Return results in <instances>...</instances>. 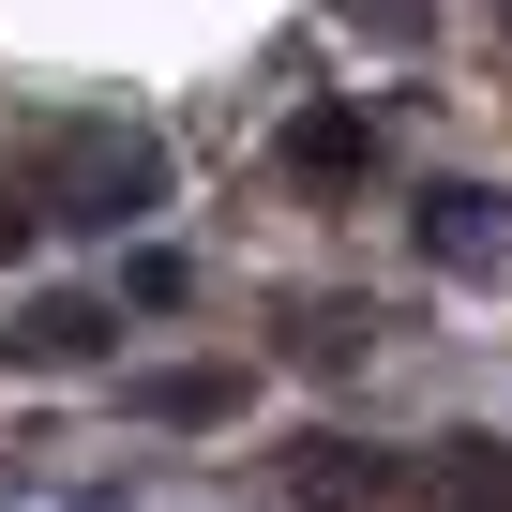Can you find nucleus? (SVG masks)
I'll use <instances>...</instances> for the list:
<instances>
[{
    "instance_id": "obj_3",
    "label": "nucleus",
    "mask_w": 512,
    "mask_h": 512,
    "mask_svg": "<svg viewBox=\"0 0 512 512\" xmlns=\"http://www.w3.org/2000/svg\"><path fill=\"white\" fill-rule=\"evenodd\" d=\"M437 256H452V272H482V256H512V226H497V196H437Z\"/></svg>"
},
{
    "instance_id": "obj_2",
    "label": "nucleus",
    "mask_w": 512,
    "mask_h": 512,
    "mask_svg": "<svg viewBox=\"0 0 512 512\" xmlns=\"http://www.w3.org/2000/svg\"><path fill=\"white\" fill-rule=\"evenodd\" d=\"M362 166H377V121L362 106H302L287 121V181H362Z\"/></svg>"
},
{
    "instance_id": "obj_4",
    "label": "nucleus",
    "mask_w": 512,
    "mask_h": 512,
    "mask_svg": "<svg viewBox=\"0 0 512 512\" xmlns=\"http://www.w3.org/2000/svg\"><path fill=\"white\" fill-rule=\"evenodd\" d=\"M91 302H46V317H16V332H0V362H91Z\"/></svg>"
},
{
    "instance_id": "obj_5",
    "label": "nucleus",
    "mask_w": 512,
    "mask_h": 512,
    "mask_svg": "<svg viewBox=\"0 0 512 512\" xmlns=\"http://www.w3.org/2000/svg\"><path fill=\"white\" fill-rule=\"evenodd\" d=\"M136 407L151 422H211V407H241V377H136Z\"/></svg>"
},
{
    "instance_id": "obj_6",
    "label": "nucleus",
    "mask_w": 512,
    "mask_h": 512,
    "mask_svg": "<svg viewBox=\"0 0 512 512\" xmlns=\"http://www.w3.org/2000/svg\"><path fill=\"white\" fill-rule=\"evenodd\" d=\"M452 512H512V452H497V437L452 452Z\"/></svg>"
},
{
    "instance_id": "obj_1",
    "label": "nucleus",
    "mask_w": 512,
    "mask_h": 512,
    "mask_svg": "<svg viewBox=\"0 0 512 512\" xmlns=\"http://www.w3.org/2000/svg\"><path fill=\"white\" fill-rule=\"evenodd\" d=\"M136 196H166V151H151V136H76V166H61V211H76V226H121Z\"/></svg>"
}]
</instances>
